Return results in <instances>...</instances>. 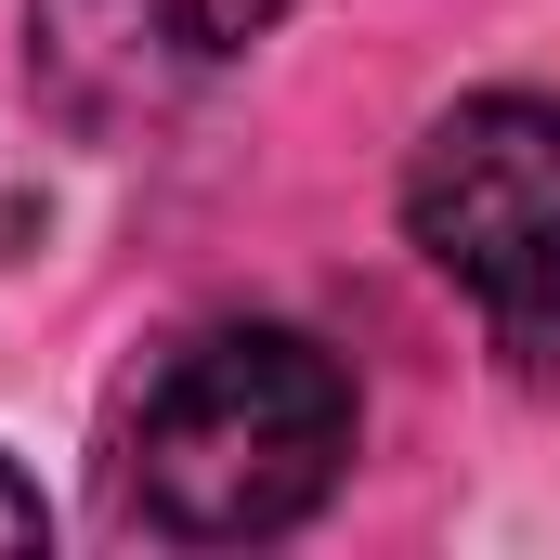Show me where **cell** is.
Here are the masks:
<instances>
[{"label":"cell","instance_id":"3957f363","mask_svg":"<svg viewBox=\"0 0 560 560\" xmlns=\"http://www.w3.org/2000/svg\"><path fill=\"white\" fill-rule=\"evenodd\" d=\"M287 0H26L39 26V92L92 131H118L143 105H170L183 79L235 66L248 39H275Z\"/></svg>","mask_w":560,"mask_h":560},{"label":"cell","instance_id":"6da1fadb","mask_svg":"<svg viewBox=\"0 0 560 560\" xmlns=\"http://www.w3.org/2000/svg\"><path fill=\"white\" fill-rule=\"evenodd\" d=\"M352 469V378L300 326H196L118 418V495L170 548H261Z\"/></svg>","mask_w":560,"mask_h":560},{"label":"cell","instance_id":"7a4b0ae2","mask_svg":"<svg viewBox=\"0 0 560 560\" xmlns=\"http://www.w3.org/2000/svg\"><path fill=\"white\" fill-rule=\"evenodd\" d=\"M405 235L509 339H548L560 326V105L469 92L405 170Z\"/></svg>","mask_w":560,"mask_h":560},{"label":"cell","instance_id":"277c9868","mask_svg":"<svg viewBox=\"0 0 560 560\" xmlns=\"http://www.w3.org/2000/svg\"><path fill=\"white\" fill-rule=\"evenodd\" d=\"M52 535V509H39V482H13V456H0V548H39Z\"/></svg>","mask_w":560,"mask_h":560}]
</instances>
